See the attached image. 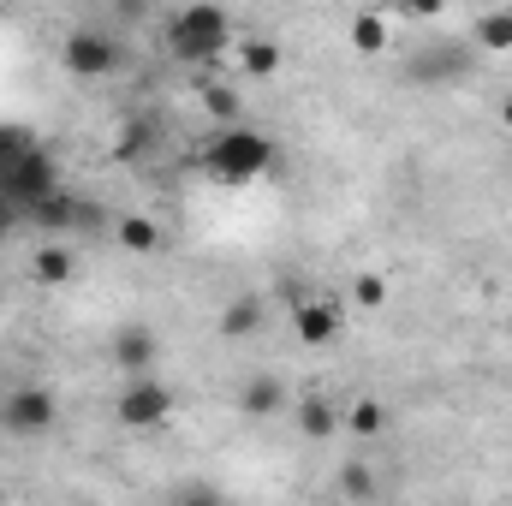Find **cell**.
<instances>
[{"mask_svg": "<svg viewBox=\"0 0 512 506\" xmlns=\"http://www.w3.org/2000/svg\"><path fill=\"white\" fill-rule=\"evenodd\" d=\"M340 495L370 501V495H376V471H370L364 459H346V465H340Z\"/></svg>", "mask_w": 512, "mask_h": 506, "instance_id": "cell-21", "label": "cell"}, {"mask_svg": "<svg viewBox=\"0 0 512 506\" xmlns=\"http://www.w3.org/2000/svg\"><path fill=\"white\" fill-rule=\"evenodd\" d=\"M471 42H477L483 54H507V48H512V6H495V12H483V18L471 24Z\"/></svg>", "mask_w": 512, "mask_h": 506, "instance_id": "cell-16", "label": "cell"}, {"mask_svg": "<svg viewBox=\"0 0 512 506\" xmlns=\"http://www.w3.org/2000/svg\"><path fill=\"white\" fill-rule=\"evenodd\" d=\"M30 143H36V137H30L24 126H0V161H12V155L30 149Z\"/></svg>", "mask_w": 512, "mask_h": 506, "instance_id": "cell-23", "label": "cell"}, {"mask_svg": "<svg viewBox=\"0 0 512 506\" xmlns=\"http://www.w3.org/2000/svg\"><path fill=\"white\" fill-rule=\"evenodd\" d=\"M376 12H387V18H405V0H376Z\"/></svg>", "mask_w": 512, "mask_h": 506, "instance_id": "cell-26", "label": "cell"}, {"mask_svg": "<svg viewBox=\"0 0 512 506\" xmlns=\"http://www.w3.org/2000/svg\"><path fill=\"white\" fill-rule=\"evenodd\" d=\"M352 304H358V310H382L387 304V280L382 274H358V280H352Z\"/></svg>", "mask_w": 512, "mask_h": 506, "instance_id": "cell-22", "label": "cell"}, {"mask_svg": "<svg viewBox=\"0 0 512 506\" xmlns=\"http://www.w3.org/2000/svg\"><path fill=\"white\" fill-rule=\"evenodd\" d=\"M30 274H36L42 286H66V280L78 274V256L66 251V245H42V251L30 256Z\"/></svg>", "mask_w": 512, "mask_h": 506, "instance_id": "cell-17", "label": "cell"}, {"mask_svg": "<svg viewBox=\"0 0 512 506\" xmlns=\"http://www.w3.org/2000/svg\"><path fill=\"white\" fill-rule=\"evenodd\" d=\"M292 423H298V435L304 441H328V435H340L346 423H340V405L334 399H322V393H304L298 405H292Z\"/></svg>", "mask_w": 512, "mask_h": 506, "instance_id": "cell-11", "label": "cell"}, {"mask_svg": "<svg viewBox=\"0 0 512 506\" xmlns=\"http://www.w3.org/2000/svg\"><path fill=\"white\" fill-rule=\"evenodd\" d=\"M245 72H251V78H274V72H280V42L251 36V42H245Z\"/></svg>", "mask_w": 512, "mask_h": 506, "instance_id": "cell-20", "label": "cell"}, {"mask_svg": "<svg viewBox=\"0 0 512 506\" xmlns=\"http://www.w3.org/2000/svg\"><path fill=\"white\" fill-rule=\"evenodd\" d=\"M24 221H30V227H42V233H66V227H90V221H96V209H84L72 191H48L42 203H30V209H24Z\"/></svg>", "mask_w": 512, "mask_h": 506, "instance_id": "cell-10", "label": "cell"}, {"mask_svg": "<svg viewBox=\"0 0 512 506\" xmlns=\"http://www.w3.org/2000/svg\"><path fill=\"white\" fill-rule=\"evenodd\" d=\"M471 48H477V42H471ZM471 48L435 42V48H423V54L405 66V78H411V84H465V78H471Z\"/></svg>", "mask_w": 512, "mask_h": 506, "instance_id": "cell-8", "label": "cell"}, {"mask_svg": "<svg viewBox=\"0 0 512 506\" xmlns=\"http://www.w3.org/2000/svg\"><path fill=\"white\" fill-rule=\"evenodd\" d=\"M114 239H120L131 256H155L161 245H167L161 221H149V215H114Z\"/></svg>", "mask_w": 512, "mask_h": 506, "instance_id": "cell-14", "label": "cell"}, {"mask_svg": "<svg viewBox=\"0 0 512 506\" xmlns=\"http://www.w3.org/2000/svg\"><path fill=\"white\" fill-rule=\"evenodd\" d=\"M340 423H346L352 435H382L387 429V405L382 399H352V405L340 411Z\"/></svg>", "mask_w": 512, "mask_h": 506, "instance_id": "cell-18", "label": "cell"}, {"mask_svg": "<svg viewBox=\"0 0 512 506\" xmlns=\"http://www.w3.org/2000/svg\"><path fill=\"white\" fill-rule=\"evenodd\" d=\"M262 322H268V316H262V298H256V292H239V298H227V310H221L215 328H221L227 340H251V334H262Z\"/></svg>", "mask_w": 512, "mask_h": 506, "instance_id": "cell-13", "label": "cell"}, {"mask_svg": "<svg viewBox=\"0 0 512 506\" xmlns=\"http://www.w3.org/2000/svg\"><path fill=\"white\" fill-rule=\"evenodd\" d=\"M114 417L126 423V429H161L167 417H173V387L155 376H126L120 387V399H114Z\"/></svg>", "mask_w": 512, "mask_h": 506, "instance_id": "cell-5", "label": "cell"}, {"mask_svg": "<svg viewBox=\"0 0 512 506\" xmlns=\"http://www.w3.org/2000/svg\"><path fill=\"white\" fill-rule=\"evenodd\" d=\"M203 161H209V173H215L221 185H256V179L274 173L280 149H274L268 131H256V126H221L215 137H209Z\"/></svg>", "mask_w": 512, "mask_h": 506, "instance_id": "cell-2", "label": "cell"}, {"mask_svg": "<svg viewBox=\"0 0 512 506\" xmlns=\"http://www.w3.org/2000/svg\"><path fill=\"white\" fill-rule=\"evenodd\" d=\"M0 423L12 429V435H48L54 423H60V399H54V387H12L6 399H0Z\"/></svg>", "mask_w": 512, "mask_h": 506, "instance_id": "cell-6", "label": "cell"}, {"mask_svg": "<svg viewBox=\"0 0 512 506\" xmlns=\"http://www.w3.org/2000/svg\"><path fill=\"white\" fill-rule=\"evenodd\" d=\"M239 411H245V417H256V423L280 417V411H286V387H280L274 376H251L245 387H239Z\"/></svg>", "mask_w": 512, "mask_h": 506, "instance_id": "cell-12", "label": "cell"}, {"mask_svg": "<svg viewBox=\"0 0 512 506\" xmlns=\"http://www.w3.org/2000/svg\"><path fill=\"white\" fill-rule=\"evenodd\" d=\"M18 227H24V209H18L12 197H0V239H12Z\"/></svg>", "mask_w": 512, "mask_h": 506, "instance_id": "cell-25", "label": "cell"}, {"mask_svg": "<svg viewBox=\"0 0 512 506\" xmlns=\"http://www.w3.org/2000/svg\"><path fill=\"white\" fill-rule=\"evenodd\" d=\"M48 191H60V167H54V155H48L42 143H30V149H18L12 161H0V197H12L18 209L42 203Z\"/></svg>", "mask_w": 512, "mask_h": 506, "instance_id": "cell-4", "label": "cell"}, {"mask_svg": "<svg viewBox=\"0 0 512 506\" xmlns=\"http://www.w3.org/2000/svg\"><path fill=\"white\" fill-rule=\"evenodd\" d=\"M108 364H114L120 376H149V370L161 364V334H155L149 322H126V328H114V340H108Z\"/></svg>", "mask_w": 512, "mask_h": 506, "instance_id": "cell-7", "label": "cell"}, {"mask_svg": "<svg viewBox=\"0 0 512 506\" xmlns=\"http://www.w3.org/2000/svg\"><path fill=\"white\" fill-rule=\"evenodd\" d=\"M387 42H393V24H387V12H376V6H364V12H352V48L358 54H387Z\"/></svg>", "mask_w": 512, "mask_h": 506, "instance_id": "cell-15", "label": "cell"}, {"mask_svg": "<svg viewBox=\"0 0 512 506\" xmlns=\"http://www.w3.org/2000/svg\"><path fill=\"white\" fill-rule=\"evenodd\" d=\"M441 12H447V0H405V24H429Z\"/></svg>", "mask_w": 512, "mask_h": 506, "instance_id": "cell-24", "label": "cell"}, {"mask_svg": "<svg viewBox=\"0 0 512 506\" xmlns=\"http://www.w3.org/2000/svg\"><path fill=\"white\" fill-rule=\"evenodd\" d=\"M227 42H233V18L221 0H191L167 18V48L185 66H215L227 54Z\"/></svg>", "mask_w": 512, "mask_h": 506, "instance_id": "cell-1", "label": "cell"}, {"mask_svg": "<svg viewBox=\"0 0 512 506\" xmlns=\"http://www.w3.org/2000/svg\"><path fill=\"white\" fill-rule=\"evenodd\" d=\"M501 126H512V96L501 102Z\"/></svg>", "mask_w": 512, "mask_h": 506, "instance_id": "cell-27", "label": "cell"}, {"mask_svg": "<svg viewBox=\"0 0 512 506\" xmlns=\"http://www.w3.org/2000/svg\"><path fill=\"white\" fill-rule=\"evenodd\" d=\"M203 114L209 120H221V126H239V90H227V84H203Z\"/></svg>", "mask_w": 512, "mask_h": 506, "instance_id": "cell-19", "label": "cell"}, {"mask_svg": "<svg viewBox=\"0 0 512 506\" xmlns=\"http://www.w3.org/2000/svg\"><path fill=\"white\" fill-rule=\"evenodd\" d=\"M340 328H346V310H340L334 298H304V304L292 310V334H298L304 346H334Z\"/></svg>", "mask_w": 512, "mask_h": 506, "instance_id": "cell-9", "label": "cell"}, {"mask_svg": "<svg viewBox=\"0 0 512 506\" xmlns=\"http://www.w3.org/2000/svg\"><path fill=\"white\" fill-rule=\"evenodd\" d=\"M60 66H66V78L96 84V78H114V72L126 66V48H120L108 30L78 24V30H66V42H60Z\"/></svg>", "mask_w": 512, "mask_h": 506, "instance_id": "cell-3", "label": "cell"}]
</instances>
